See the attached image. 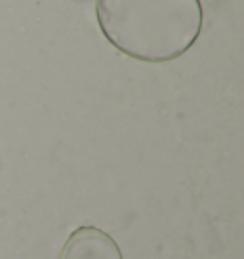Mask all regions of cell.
<instances>
[{
    "label": "cell",
    "instance_id": "2",
    "mask_svg": "<svg viewBox=\"0 0 244 259\" xmlns=\"http://www.w3.org/2000/svg\"><path fill=\"white\" fill-rule=\"evenodd\" d=\"M59 259H122V251L109 233L84 225L71 233Z\"/></svg>",
    "mask_w": 244,
    "mask_h": 259
},
{
    "label": "cell",
    "instance_id": "1",
    "mask_svg": "<svg viewBox=\"0 0 244 259\" xmlns=\"http://www.w3.org/2000/svg\"><path fill=\"white\" fill-rule=\"evenodd\" d=\"M103 36L120 54L143 63H168L202 31L200 0H96Z\"/></svg>",
    "mask_w": 244,
    "mask_h": 259
}]
</instances>
